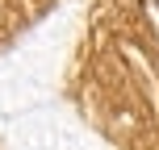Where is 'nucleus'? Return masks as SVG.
Instances as JSON below:
<instances>
[]
</instances>
